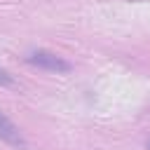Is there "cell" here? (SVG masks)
Instances as JSON below:
<instances>
[{"instance_id":"obj_1","label":"cell","mask_w":150,"mask_h":150,"mask_svg":"<svg viewBox=\"0 0 150 150\" xmlns=\"http://www.w3.org/2000/svg\"><path fill=\"white\" fill-rule=\"evenodd\" d=\"M26 63H30L35 68H42V70H49V73H70L73 70V66L66 59H61V56H56L54 52H47V49L28 52L26 54Z\"/></svg>"},{"instance_id":"obj_2","label":"cell","mask_w":150,"mask_h":150,"mask_svg":"<svg viewBox=\"0 0 150 150\" xmlns=\"http://www.w3.org/2000/svg\"><path fill=\"white\" fill-rule=\"evenodd\" d=\"M0 141L9 143V145H14V148H21V150L28 148V143H26L23 134L19 131V127H16L2 110H0Z\"/></svg>"},{"instance_id":"obj_3","label":"cell","mask_w":150,"mask_h":150,"mask_svg":"<svg viewBox=\"0 0 150 150\" xmlns=\"http://www.w3.org/2000/svg\"><path fill=\"white\" fill-rule=\"evenodd\" d=\"M0 84H2V87H14V77H12L5 68H0Z\"/></svg>"},{"instance_id":"obj_4","label":"cell","mask_w":150,"mask_h":150,"mask_svg":"<svg viewBox=\"0 0 150 150\" xmlns=\"http://www.w3.org/2000/svg\"><path fill=\"white\" fill-rule=\"evenodd\" d=\"M148 150H150V141H148Z\"/></svg>"}]
</instances>
